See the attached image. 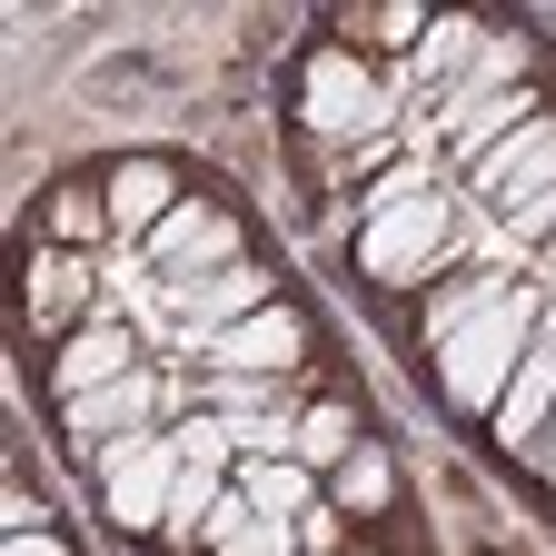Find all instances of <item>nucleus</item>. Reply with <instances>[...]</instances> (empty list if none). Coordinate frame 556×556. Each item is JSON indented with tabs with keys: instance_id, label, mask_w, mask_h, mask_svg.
I'll return each mask as SVG.
<instances>
[{
	"instance_id": "423d86ee",
	"label": "nucleus",
	"mask_w": 556,
	"mask_h": 556,
	"mask_svg": "<svg viewBox=\"0 0 556 556\" xmlns=\"http://www.w3.org/2000/svg\"><path fill=\"white\" fill-rule=\"evenodd\" d=\"M139 268L160 278V289H189V278H219V268H239V219L219 199H179L169 219L139 239Z\"/></svg>"
},
{
	"instance_id": "a211bd4d",
	"label": "nucleus",
	"mask_w": 556,
	"mask_h": 556,
	"mask_svg": "<svg viewBox=\"0 0 556 556\" xmlns=\"http://www.w3.org/2000/svg\"><path fill=\"white\" fill-rule=\"evenodd\" d=\"M239 497H249L258 517H289V527L318 507V497H308V467H299V457H249V467H239Z\"/></svg>"
},
{
	"instance_id": "9b49d317",
	"label": "nucleus",
	"mask_w": 556,
	"mask_h": 556,
	"mask_svg": "<svg viewBox=\"0 0 556 556\" xmlns=\"http://www.w3.org/2000/svg\"><path fill=\"white\" fill-rule=\"evenodd\" d=\"M119 378H139V338H129L119 318H90V328L50 358V397H60V407H80V397H100V388H119Z\"/></svg>"
},
{
	"instance_id": "4468645a",
	"label": "nucleus",
	"mask_w": 556,
	"mask_h": 556,
	"mask_svg": "<svg viewBox=\"0 0 556 556\" xmlns=\"http://www.w3.org/2000/svg\"><path fill=\"white\" fill-rule=\"evenodd\" d=\"M100 199H110V229H119V239H150V229L169 219L189 189H179V169H169V160H150V150H139V160H119V169L100 179Z\"/></svg>"
},
{
	"instance_id": "6e6552de",
	"label": "nucleus",
	"mask_w": 556,
	"mask_h": 556,
	"mask_svg": "<svg viewBox=\"0 0 556 556\" xmlns=\"http://www.w3.org/2000/svg\"><path fill=\"white\" fill-rule=\"evenodd\" d=\"M90 289H100L90 258L40 239V249H30V268H21V318H30V338H50V328L80 338V328H90Z\"/></svg>"
},
{
	"instance_id": "dca6fc26",
	"label": "nucleus",
	"mask_w": 556,
	"mask_h": 556,
	"mask_svg": "<svg viewBox=\"0 0 556 556\" xmlns=\"http://www.w3.org/2000/svg\"><path fill=\"white\" fill-rule=\"evenodd\" d=\"M507 289H517V278H447V289H438L428 308H417V338H428V358H438L447 338H467V328H477L486 308H497Z\"/></svg>"
},
{
	"instance_id": "20e7f679",
	"label": "nucleus",
	"mask_w": 556,
	"mask_h": 556,
	"mask_svg": "<svg viewBox=\"0 0 556 556\" xmlns=\"http://www.w3.org/2000/svg\"><path fill=\"white\" fill-rule=\"evenodd\" d=\"M179 438L169 428H150V438H119V447H100V507H110V527L119 536H169V497H179Z\"/></svg>"
},
{
	"instance_id": "9d476101",
	"label": "nucleus",
	"mask_w": 556,
	"mask_h": 556,
	"mask_svg": "<svg viewBox=\"0 0 556 556\" xmlns=\"http://www.w3.org/2000/svg\"><path fill=\"white\" fill-rule=\"evenodd\" d=\"M60 428L80 438L90 467H100V447H119V438H150V428H160V368H139V378H119V388H100V397H80V407H60Z\"/></svg>"
},
{
	"instance_id": "6ab92c4d",
	"label": "nucleus",
	"mask_w": 556,
	"mask_h": 556,
	"mask_svg": "<svg viewBox=\"0 0 556 556\" xmlns=\"http://www.w3.org/2000/svg\"><path fill=\"white\" fill-rule=\"evenodd\" d=\"M358 447H368V438H358V417H348V407H308V417H299V447H289V457H299L308 477H338V467L358 457Z\"/></svg>"
},
{
	"instance_id": "f8f14e48",
	"label": "nucleus",
	"mask_w": 556,
	"mask_h": 556,
	"mask_svg": "<svg viewBox=\"0 0 556 556\" xmlns=\"http://www.w3.org/2000/svg\"><path fill=\"white\" fill-rule=\"evenodd\" d=\"M546 179H556V110H546L536 129L497 139V150H486V160L467 169V189H477V199H497V219H507V208H527Z\"/></svg>"
},
{
	"instance_id": "a878e982",
	"label": "nucleus",
	"mask_w": 556,
	"mask_h": 556,
	"mask_svg": "<svg viewBox=\"0 0 556 556\" xmlns=\"http://www.w3.org/2000/svg\"><path fill=\"white\" fill-rule=\"evenodd\" d=\"M348 556H388V546H348Z\"/></svg>"
},
{
	"instance_id": "aec40b11",
	"label": "nucleus",
	"mask_w": 556,
	"mask_h": 556,
	"mask_svg": "<svg viewBox=\"0 0 556 556\" xmlns=\"http://www.w3.org/2000/svg\"><path fill=\"white\" fill-rule=\"evenodd\" d=\"M40 208H50V239H60V249H80V258H90V239L110 229V199H100L90 179H70V189H50Z\"/></svg>"
},
{
	"instance_id": "f257e3e1",
	"label": "nucleus",
	"mask_w": 556,
	"mask_h": 556,
	"mask_svg": "<svg viewBox=\"0 0 556 556\" xmlns=\"http://www.w3.org/2000/svg\"><path fill=\"white\" fill-rule=\"evenodd\" d=\"M447 249H457V199H438V189H388V199H368V229H358V278H378V289H428V278L447 268Z\"/></svg>"
},
{
	"instance_id": "2eb2a0df",
	"label": "nucleus",
	"mask_w": 556,
	"mask_h": 556,
	"mask_svg": "<svg viewBox=\"0 0 556 556\" xmlns=\"http://www.w3.org/2000/svg\"><path fill=\"white\" fill-rule=\"evenodd\" d=\"M477 60H486V21H467V11H447V21H438L428 40H417V60H407V70H417V80H428V90H447V100H457Z\"/></svg>"
},
{
	"instance_id": "393cba45",
	"label": "nucleus",
	"mask_w": 556,
	"mask_h": 556,
	"mask_svg": "<svg viewBox=\"0 0 556 556\" xmlns=\"http://www.w3.org/2000/svg\"><path fill=\"white\" fill-rule=\"evenodd\" d=\"M536 467H546V477H556V428H546V447H536Z\"/></svg>"
},
{
	"instance_id": "7ed1b4c3",
	"label": "nucleus",
	"mask_w": 556,
	"mask_h": 556,
	"mask_svg": "<svg viewBox=\"0 0 556 556\" xmlns=\"http://www.w3.org/2000/svg\"><path fill=\"white\" fill-rule=\"evenodd\" d=\"M527 328H536V289H507L497 308H486L467 338H447L438 348V397L447 407H467V417H497V397H507V378L527 368Z\"/></svg>"
},
{
	"instance_id": "39448f33",
	"label": "nucleus",
	"mask_w": 556,
	"mask_h": 556,
	"mask_svg": "<svg viewBox=\"0 0 556 556\" xmlns=\"http://www.w3.org/2000/svg\"><path fill=\"white\" fill-rule=\"evenodd\" d=\"M299 119L318 129V139H378L388 129V80L358 60V50H308L299 60Z\"/></svg>"
},
{
	"instance_id": "ddd939ff",
	"label": "nucleus",
	"mask_w": 556,
	"mask_h": 556,
	"mask_svg": "<svg viewBox=\"0 0 556 556\" xmlns=\"http://www.w3.org/2000/svg\"><path fill=\"white\" fill-rule=\"evenodd\" d=\"M486 428H497L507 457H536V447H546V428H556V328L527 348V368L507 378V397H497V417H486Z\"/></svg>"
},
{
	"instance_id": "412c9836",
	"label": "nucleus",
	"mask_w": 556,
	"mask_h": 556,
	"mask_svg": "<svg viewBox=\"0 0 556 556\" xmlns=\"http://www.w3.org/2000/svg\"><path fill=\"white\" fill-rule=\"evenodd\" d=\"M338 30H358V40H397V50L417 60V40L438 30V11H407V0H388V11H348Z\"/></svg>"
},
{
	"instance_id": "1a4fd4ad",
	"label": "nucleus",
	"mask_w": 556,
	"mask_h": 556,
	"mask_svg": "<svg viewBox=\"0 0 556 556\" xmlns=\"http://www.w3.org/2000/svg\"><path fill=\"white\" fill-rule=\"evenodd\" d=\"M299 348H308V318L278 299V308L239 318L229 338H208V368H219V378H289V368H299Z\"/></svg>"
},
{
	"instance_id": "4be33fe9",
	"label": "nucleus",
	"mask_w": 556,
	"mask_h": 556,
	"mask_svg": "<svg viewBox=\"0 0 556 556\" xmlns=\"http://www.w3.org/2000/svg\"><path fill=\"white\" fill-rule=\"evenodd\" d=\"M299 546H308V556H348V517H338V507H308V517H299Z\"/></svg>"
},
{
	"instance_id": "5701e85b",
	"label": "nucleus",
	"mask_w": 556,
	"mask_h": 556,
	"mask_svg": "<svg viewBox=\"0 0 556 556\" xmlns=\"http://www.w3.org/2000/svg\"><path fill=\"white\" fill-rule=\"evenodd\" d=\"M507 229H517V239H556V179H546L527 208H507Z\"/></svg>"
},
{
	"instance_id": "b1692460",
	"label": "nucleus",
	"mask_w": 556,
	"mask_h": 556,
	"mask_svg": "<svg viewBox=\"0 0 556 556\" xmlns=\"http://www.w3.org/2000/svg\"><path fill=\"white\" fill-rule=\"evenodd\" d=\"M0 556H70L60 527H30V536H0Z\"/></svg>"
},
{
	"instance_id": "0eeeda50",
	"label": "nucleus",
	"mask_w": 556,
	"mask_h": 556,
	"mask_svg": "<svg viewBox=\"0 0 556 556\" xmlns=\"http://www.w3.org/2000/svg\"><path fill=\"white\" fill-rule=\"evenodd\" d=\"M169 299V318L208 348V338H229L239 318H258V308H278V278L258 268V258H239V268H219V278H189V289H160Z\"/></svg>"
},
{
	"instance_id": "f03ea898",
	"label": "nucleus",
	"mask_w": 556,
	"mask_h": 556,
	"mask_svg": "<svg viewBox=\"0 0 556 556\" xmlns=\"http://www.w3.org/2000/svg\"><path fill=\"white\" fill-rule=\"evenodd\" d=\"M536 119H546V100H536V80H527V50H517V40H486V60L467 70V90L438 110V139L477 169L497 139H517V129H536Z\"/></svg>"
},
{
	"instance_id": "f3484780",
	"label": "nucleus",
	"mask_w": 556,
	"mask_h": 556,
	"mask_svg": "<svg viewBox=\"0 0 556 556\" xmlns=\"http://www.w3.org/2000/svg\"><path fill=\"white\" fill-rule=\"evenodd\" d=\"M328 507H338V517H358V527L388 517V507H397V457H388V447H358V457L328 477Z\"/></svg>"
}]
</instances>
